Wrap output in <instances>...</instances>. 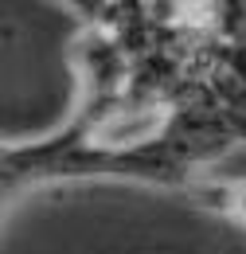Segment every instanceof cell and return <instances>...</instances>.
I'll list each match as a JSON object with an SVG mask.
<instances>
[{
	"label": "cell",
	"instance_id": "obj_1",
	"mask_svg": "<svg viewBox=\"0 0 246 254\" xmlns=\"http://www.w3.org/2000/svg\"><path fill=\"white\" fill-rule=\"evenodd\" d=\"M70 66L78 74V102H122L133 90V74L137 59L125 47V39L114 28H98V24H78V32L70 39Z\"/></svg>",
	"mask_w": 246,
	"mask_h": 254
},
{
	"label": "cell",
	"instance_id": "obj_2",
	"mask_svg": "<svg viewBox=\"0 0 246 254\" xmlns=\"http://www.w3.org/2000/svg\"><path fill=\"white\" fill-rule=\"evenodd\" d=\"M187 195L195 203H203L207 211L227 215V219L246 227V180H207V184H191Z\"/></svg>",
	"mask_w": 246,
	"mask_h": 254
}]
</instances>
